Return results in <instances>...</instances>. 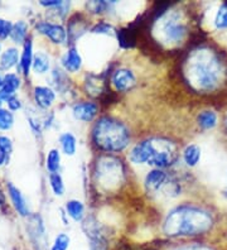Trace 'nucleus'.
<instances>
[{
  "mask_svg": "<svg viewBox=\"0 0 227 250\" xmlns=\"http://www.w3.org/2000/svg\"><path fill=\"white\" fill-rule=\"evenodd\" d=\"M6 157H8V154H6L5 152H3V150L0 149V166H3L4 163H5Z\"/></svg>",
  "mask_w": 227,
  "mask_h": 250,
  "instance_id": "obj_33",
  "label": "nucleus"
},
{
  "mask_svg": "<svg viewBox=\"0 0 227 250\" xmlns=\"http://www.w3.org/2000/svg\"><path fill=\"white\" fill-rule=\"evenodd\" d=\"M4 200H5V198H4V195L1 193V191H0V205L4 204Z\"/></svg>",
  "mask_w": 227,
  "mask_h": 250,
  "instance_id": "obj_35",
  "label": "nucleus"
},
{
  "mask_svg": "<svg viewBox=\"0 0 227 250\" xmlns=\"http://www.w3.org/2000/svg\"><path fill=\"white\" fill-rule=\"evenodd\" d=\"M148 142L149 150H150L148 165L163 169L172 166L177 161L178 149L173 142L163 139V138H153V139H148Z\"/></svg>",
  "mask_w": 227,
  "mask_h": 250,
  "instance_id": "obj_3",
  "label": "nucleus"
},
{
  "mask_svg": "<svg viewBox=\"0 0 227 250\" xmlns=\"http://www.w3.org/2000/svg\"><path fill=\"white\" fill-rule=\"evenodd\" d=\"M188 76L192 83H196L198 87H211L216 81V70L215 63L212 62L211 64L203 63V57L198 56L194 57L189 64H188Z\"/></svg>",
  "mask_w": 227,
  "mask_h": 250,
  "instance_id": "obj_4",
  "label": "nucleus"
},
{
  "mask_svg": "<svg viewBox=\"0 0 227 250\" xmlns=\"http://www.w3.org/2000/svg\"><path fill=\"white\" fill-rule=\"evenodd\" d=\"M150 150H149V142L144 141L142 143H138L130 152V161L135 165H142V163H148Z\"/></svg>",
  "mask_w": 227,
  "mask_h": 250,
  "instance_id": "obj_14",
  "label": "nucleus"
},
{
  "mask_svg": "<svg viewBox=\"0 0 227 250\" xmlns=\"http://www.w3.org/2000/svg\"><path fill=\"white\" fill-rule=\"evenodd\" d=\"M6 103H8V106H9L10 110H18V109H21V106L19 99H17L15 96L10 98L9 100L6 101Z\"/></svg>",
  "mask_w": 227,
  "mask_h": 250,
  "instance_id": "obj_31",
  "label": "nucleus"
},
{
  "mask_svg": "<svg viewBox=\"0 0 227 250\" xmlns=\"http://www.w3.org/2000/svg\"><path fill=\"white\" fill-rule=\"evenodd\" d=\"M61 166V154L58 149H51L47 156V162H45V167L51 173H57Z\"/></svg>",
  "mask_w": 227,
  "mask_h": 250,
  "instance_id": "obj_23",
  "label": "nucleus"
},
{
  "mask_svg": "<svg viewBox=\"0 0 227 250\" xmlns=\"http://www.w3.org/2000/svg\"><path fill=\"white\" fill-rule=\"evenodd\" d=\"M177 250H207V249H203V248H200V247H187V248H182V249H177Z\"/></svg>",
  "mask_w": 227,
  "mask_h": 250,
  "instance_id": "obj_34",
  "label": "nucleus"
},
{
  "mask_svg": "<svg viewBox=\"0 0 227 250\" xmlns=\"http://www.w3.org/2000/svg\"><path fill=\"white\" fill-rule=\"evenodd\" d=\"M27 32H28V25L25 21H18V23H15L13 24V29H12V34H10V38L13 40L14 43H21L24 42L25 37H27Z\"/></svg>",
  "mask_w": 227,
  "mask_h": 250,
  "instance_id": "obj_22",
  "label": "nucleus"
},
{
  "mask_svg": "<svg viewBox=\"0 0 227 250\" xmlns=\"http://www.w3.org/2000/svg\"><path fill=\"white\" fill-rule=\"evenodd\" d=\"M62 66L67 72H77L82 66V57L79 53L77 48L71 47L62 57Z\"/></svg>",
  "mask_w": 227,
  "mask_h": 250,
  "instance_id": "obj_12",
  "label": "nucleus"
},
{
  "mask_svg": "<svg viewBox=\"0 0 227 250\" xmlns=\"http://www.w3.org/2000/svg\"><path fill=\"white\" fill-rule=\"evenodd\" d=\"M185 27L182 23H179V21H177L176 18H169L164 21L163 27H162V34H163L164 40L166 42L170 43H177L183 38L185 36Z\"/></svg>",
  "mask_w": 227,
  "mask_h": 250,
  "instance_id": "obj_8",
  "label": "nucleus"
},
{
  "mask_svg": "<svg viewBox=\"0 0 227 250\" xmlns=\"http://www.w3.org/2000/svg\"><path fill=\"white\" fill-rule=\"evenodd\" d=\"M37 29L45 37H48L49 40L56 44H62L67 40V32L62 25L53 24L48 21H41L37 24Z\"/></svg>",
  "mask_w": 227,
  "mask_h": 250,
  "instance_id": "obj_6",
  "label": "nucleus"
},
{
  "mask_svg": "<svg viewBox=\"0 0 227 250\" xmlns=\"http://www.w3.org/2000/svg\"><path fill=\"white\" fill-rule=\"evenodd\" d=\"M3 85H4V77H0V89L3 87Z\"/></svg>",
  "mask_w": 227,
  "mask_h": 250,
  "instance_id": "obj_36",
  "label": "nucleus"
},
{
  "mask_svg": "<svg viewBox=\"0 0 227 250\" xmlns=\"http://www.w3.org/2000/svg\"><path fill=\"white\" fill-rule=\"evenodd\" d=\"M215 24L217 28H227V4H224V5L218 9L217 14H216L215 18Z\"/></svg>",
  "mask_w": 227,
  "mask_h": 250,
  "instance_id": "obj_27",
  "label": "nucleus"
},
{
  "mask_svg": "<svg viewBox=\"0 0 227 250\" xmlns=\"http://www.w3.org/2000/svg\"><path fill=\"white\" fill-rule=\"evenodd\" d=\"M61 4H62V1H58V0H49V1H47V0H42L41 1V5L43 6H60Z\"/></svg>",
  "mask_w": 227,
  "mask_h": 250,
  "instance_id": "obj_32",
  "label": "nucleus"
},
{
  "mask_svg": "<svg viewBox=\"0 0 227 250\" xmlns=\"http://www.w3.org/2000/svg\"><path fill=\"white\" fill-rule=\"evenodd\" d=\"M60 143L62 146V150L67 156H73L77 150V141H76L75 135L71 134V133H63L61 135Z\"/></svg>",
  "mask_w": 227,
  "mask_h": 250,
  "instance_id": "obj_18",
  "label": "nucleus"
},
{
  "mask_svg": "<svg viewBox=\"0 0 227 250\" xmlns=\"http://www.w3.org/2000/svg\"><path fill=\"white\" fill-rule=\"evenodd\" d=\"M198 125L203 129H212L217 123V115L211 110H205L202 113H200L198 118H197Z\"/></svg>",
  "mask_w": 227,
  "mask_h": 250,
  "instance_id": "obj_21",
  "label": "nucleus"
},
{
  "mask_svg": "<svg viewBox=\"0 0 227 250\" xmlns=\"http://www.w3.org/2000/svg\"><path fill=\"white\" fill-rule=\"evenodd\" d=\"M56 100V94L51 87L47 86H37L34 89V101L42 109L51 106Z\"/></svg>",
  "mask_w": 227,
  "mask_h": 250,
  "instance_id": "obj_11",
  "label": "nucleus"
},
{
  "mask_svg": "<svg viewBox=\"0 0 227 250\" xmlns=\"http://www.w3.org/2000/svg\"><path fill=\"white\" fill-rule=\"evenodd\" d=\"M33 44H32V41L28 40L25 41L24 49H23V53H21V67L24 76L29 75L30 67L33 66Z\"/></svg>",
  "mask_w": 227,
  "mask_h": 250,
  "instance_id": "obj_15",
  "label": "nucleus"
},
{
  "mask_svg": "<svg viewBox=\"0 0 227 250\" xmlns=\"http://www.w3.org/2000/svg\"><path fill=\"white\" fill-rule=\"evenodd\" d=\"M211 217L207 212L193 206H178L172 210L164 221V232L168 236H188L207 231Z\"/></svg>",
  "mask_w": 227,
  "mask_h": 250,
  "instance_id": "obj_1",
  "label": "nucleus"
},
{
  "mask_svg": "<svg viewBox=\"0 0 227 250\" xmlns=\"http://www.w3.org/2000/svg\"><path fill=\"white\" fill-rule=\"evenodd\" d=\"M19 60V51L17 48H8L5 49L3 53H1V57H0V68L1 70H10L12 67H14L15 64L18 63Z\"/></svg>",
  "mask_w": 227,
  "mask_h": 250,
  "instance_id": "obj_16",
  "label": "nucleus"
},
{
  "mask_svg": "<svg viewBox=\"0 0 227 250\" xmlns=\"http://www.w3.org/2000/svg\"><path fill=\"white\" fill-rule=\"evenodd\" d=\"M49 57L47 53L44 52H38L33 58V70L37 73H45L49 70Z\"/></svg>",
  "mask_w": 227,
  "mask_h": 250,
  "instance_id": "obj_20",
  "label": "nucleus"
},
{
  "mask_svg": "<svg viewBox=\"0 0 227 250\" xmlns=\"http://www.w3.org/2000/svg\"><path fill=\"white\" fill-rule=\"evenodd\" d=\"M94 33H99V34H112L114 32V28L111 25L106 24V23H101V24H97L96 27L92 29Z\"/></svg>",
  "mask_w": 227,
  "mask_h": 250,
  "instance_id": "obj_30",
  "label": "nucleus"
},
{
  "mask_svg": "<svg viewBox=\"0 0 227 250\" xmlns=\"http://www.w3.org/2000/svg\"><path fill=\"white\" fill-rule=\"evenodd\" d=\"M0 51H1V46H0Z\"/></svg>",
  "mask_w": 227,
  "mask_h": 250,
  "instance_id": "obj_37",
  "label": "nucleus"
},
{
  "mask_svg": "<svg viewBox=\"0 0 227 250\" xmlns=\"http://www.w3.org/2000/svg\"><path fill=\"white\" fill-rule=\"evenodd\" d=\"M99 167V178L101 180L103 185H114L118 182L121 177V166L120 162L112 158H103V161L97 165Z\"/></svg>",
  "mask_w": 227,
  "mask_h": 250,
  "instance_id": "obj_5",
  "label": "nucleus"
},
{
  "mask_svg": "<svg viewBox=\"0 0 227 250\" xmlns=\"http://www.w3.org/2000/svg\"><path fill=\"white\" fill-rule=\"evenodd\" d=\"M8 193H9V197L12 200L13 205H14L15 210L18 211L21 216H28L29 215V208H28L27 201H25L23 193L21 192V189L17 188L13 183H9L8 185Z\"/></svg>",
  "mask_w": 227,
  "mask_h": 250,
  "instance_id": "obj_10",
  "label": "nucleus"
},
{
  "mask_svg": "<svg viewBox=\"0 0 227 250\" xmlns=\"http://www.w3.org/2000/svg\"><path fill=\"white\" fill-rule=\"evenodd\" d=\"M49 183H51V187L53 189L55 195L62 196L64 193V183L61 174L58 173H51L49 174Z\"/></svg>",
  "mask_w": 227,
  "mask_h": 250,
  "instance_id": "obj_24",
  "label": "nucleus"
},
{
  "mask_svg": "<svg viewBox=\"0 0 227 250\" xmlns=\"http://www.w3.org/2000/svg\"><path fill=\"white\" fill-rule=\"evenodd\" d=\"M0 149L5 152L6 154H9L13 150V143L8 137H4V135H0Z\"/></svg>",
  "mask_w": 227,
  "mask_h": 250,
  "instance_id": "obj_29",
  "label": "nucleus"
},
{
  "mask_svg": "<svg viewBox=\"0 0 227 250\" xmlns=\"http://www.w3.org/2000/svg\"><path fill=\"white\" fill-rule=\"evenodd\" d=\"M111 83L118 91H127L135 86L136 77L131 70L120 68V70H116L114 72L111 77Z\"/></svg>",
  "mask_w": 227,
  "mask_h": 250,
  "instance_id": "obj_7",
  "label": "nucleus"
},
{
  "mask_svg": "<svg viewBox=\"0 0 227 250\" xmlns=\"http://www.w3.org/2000/svg\"><path fill=\"white\" fill-rule=\"evenodd\" d=\"M70 236L67 234H64V232H61V234H58L57 236H56L55 243L52 245L51 250H67L70 248Z\"/></svg>",
  "mask_w": 227,
  "mask_h": 250,
  "instance_id": "obj_26",
  "label": "nucleus"
},
{
  "mask_svg": "<svg viewBox=\"0 0 227 250\" xmlns=\"http://www.w3.org/2000/svg\"><path fill=\"white\" fill-rule=\"evenodd\" d=\"M12 21L0 18V40H5L12 34Z\"/></svg>",
  "mask_w": 227,
  "mask_h": 250,
  "instance_id": "obj_28",
  "label": "nucleus"
},
{
  "mask_svg": "<svg viewBox=\"0 0 227 250\" xmlns=\"http://www.w3.org/2000/svg\"><path fill=\"white\" fill-rule=\"evenodd\" d=\"M97 113H99V107L95 103H91V101L77 103L72 107L73 118L76 120H80V122H92L96 118Z\"/></svg>",
  "mask_w": 227,
  "mask_h": 250,
  "instance_id": "obj_9",
  "label": "nucleus"
},
{
  "mask_svg": "<svg viewBox=\"0 0 227 250\" xmlns=\"http://www.w3.org/2000/svg\"><path fill=\"white\" fill-rule=\"evenodd\" d=\"M67 215L75 221H81L85 216V206L79 200H70L66 204Z\"/></svg>",
  "mask_w": 227,
  "mask_h": 250,
  "instance_id": "obj_17",
  "label": "nucleus"
},
{
  "mask_svg": "<svg viewBox=\"0 0 227 250\" xmlns=\"http://www.w3.org/2000/svg\"><path fill=\"white\" fill-rule=\"evenodd\" d=\"M92 139L105 152H121L130 142V133L124 123L114 118H101L92 129Z\"/></svg>",
  "mask_w": 227,
  "mask_h": 250,
  "instance_id": "obj_2",
  "label": "nucleus"
},
{
  "mask_svg": "<svg viewBox=\"0 0 227 250\" xmlns=\"http://www.w3.org/2000/svg\"><path fill=\"white\" fill-rule=\"evenodd\" d=\"M183 158L188 167H194L201 159V148L196 144L188 146L183 152Z\"/></svg>",
  "mask_w": 227,
  "mask_h": 250,
  "instance_id": "obj_19",
  "label": "nucleus"
},
{
  "mask_svg": "<svg viewBox=\"0 0 227 250\" xmlns=\"http://www.w3.org/2000/svg\"><path fill=\"white\" fill-rule=\"evenodd\" d=\"M14 124V116L9 110L0 109V130H9Z\"/></svg>",
  "mask_w": 227,
  "mask_h": 250,
  "instance_id": "obj_25",
  "label": "nucleus"
},
{
  "mask_svg": "<svg viewBox=\"0 0 227 250\" xmlns=\"http://www.w3.org/2000/svg\"><path fill=\"white\" fill-rule=\"evenodd\" d=\"M166 173L163 169H159V168H155L153 171L149 172L145 177V187L148 191L150 192H155L159 188L165 185L166 181Z\"/></svg>",
  "mask_w": 227,
  "mask_h": 250,
  "instance_id": "obj_13",
  "label": "nucleus"
}]
</instances>
